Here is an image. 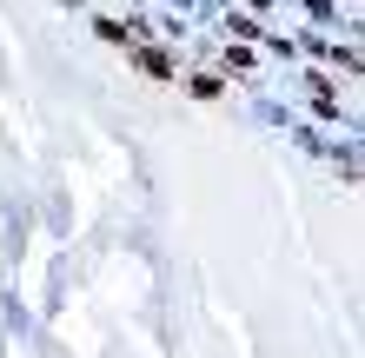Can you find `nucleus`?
<instances>
[{
  "mask_svg": "<svg viewBox=\"0 0 365 358\" xmlns=\"http://www.w3.org/2000/svg\"><path fill=\"white\" fill-rule=\"evenodd\" d=\"M100 33L113 40V47H126V53H133V67H146L153 80H186V67H180V60L166 53V47H153V40H140L133 27H120V20H100Z\"/></svg>",
  "mask_w": 365,
  "mask_h": 358,
  "instance_id": "f257e3e1",
  "label": "nucleus"
},
{
  "mask_svg": "<svg viewBox=\"0 0 365 358\" xmlns=\"http://www.w3.org/2000/svg\"><path fill=\"white\" fill-rule=\"evenodd\" d=\"M186 87L200 93V100H220V87H226V80H220V73H186Z\"/></svg>",
  "mask_w": 365,
  "mask_h": 358,
  "instance_id": "f03ea898",
  "label": "nucleus"
}]
</instances>
